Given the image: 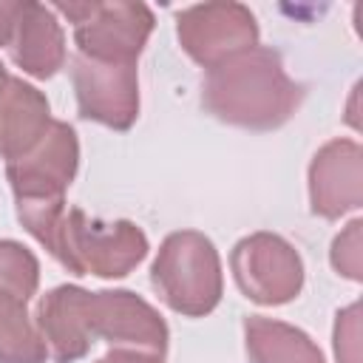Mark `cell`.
<instances>
[{
    "instance_id": "obj_1",
    "label": "cell",
    "mask_w": 363,
    "mask_h": 363,
    "mask_svg": "<svg viewBox=\"0 0 363 363\" xmlns=\"http://www.w3.org/2000/svg\"><path fill=\"white\" fill-rule=\"evenodd\" d=\"M34 318L54 363L82 360L96 337L159 357L167 349L164 318L128 289L88 292L77 284H62L40 298Z\"/></svg>"
},
{
    "instance_id": "obj_2",
    "label": "cell",
    "mask_w": 363,
    "mask_h": 363,
    "mask_svg": "<svg viewBox=\"0 0 363 363\" xmlns=\"http://www.w3.org/2000/svg\"><path fill=\"white\" fill-rule=\"evenodd\" d=\"M301 99L303 85L286 74L281 54L264 45L213 65L201 85L207 113L247 130L281 128L298 111Z\"/></svg>"
},
{
    "instance_id": "obj_3",
    "label": "cell",
    "mask_w": 363,
    "mask_h": 363,
    "mask_svg": "<svg viewBox=\"0 0 363 363\" xmlns=\"http://www.w3.org/2000/svg\"><path fill=\"white\" fill-rule=\"evenodd\" d=\"M77 133L60 119H51L48 130L28 153L6 162V176L17 201V218L40 244L48 241L57 218L65 210V190L77 176Z\"/></svg>"
},
{
    "instance_id": "obj_4",
    "label": "cell",
    "mask_w": 363,
    "mask_h": 363,
    "mask_svg": "<svg viewBox=\"0 0 363 363\" xmlns=\"http://www.w3.org/2000/svg\"><path fill=\"white\" fill-rule=\"evenodd\" d=\"M68 272L96 278H125L145 255L147 235L128 218L102 221L79 207H65L43 244Z\"/></svg>"
},
{
    "instance_id": "obj_5",
    "label": "cell",
    "mask_w": 363,
    "mask_h": 363,
    "mask_svg": "<svg viewBox=\"0 0 363 363\" xmlns=\"http://www.w3.org/2000/svg\"><path fill=\"white\" fill-rule=\"evenodd\" d=\"M150 284L173 312L184 318L210 315L224 292L221 261L213 241L196 230L170 233L150 267Z\"/></svg>"
},
{
    "instance_id": "obj_6",
    "label": "cell",
    "mask_w": 363,
    "mask_h": 363,
    "mask_svg": "<svg viewBox=\"0 0 363 363\" xmlns=\"http://www.w3.org/2000/svg\"><path fill=\"white\" fill-rule=\"evenodd\" d=\"M54 9L74 23L77 54L99 62H136L156 23L145 3L125 0H68Z\"/></svg>"
},
{
    "instance_id": "obj_7",
    "label": "cell",
    "mask_w": 363,
    "mask_h": 363,
    "mask_svg": "<svg viewBox=\"0 0 363 363\" xmlns=\"http://www.w3.org/2000/svg\"><path fill=\"white\" fill-rule=\"evenodd\" d=\"M40 261L20 241L0 238V363H45L48 349L28 318Z\"/></svg>"
},
{
    "instance_id": "obj_8",
    "label": "cell",
    "mask_w": 363,
    "mask_h": 363,
    "mask_svg": "<svg viewBox=\"0 0 363 363\" xmlns=\"http://www.w3.org/2000/svg\"><path fill=\"white\" fill-rule=\"evenodd\" d=\"M230 267L238 289L261 306L289 303L303 286V261L298 250L275 233L241 238L230 252Z\"/></svg>"
},
{
    "instance_id": "obj_9",
    "label": "cell",
    "mask_w": 363,
    "mask_h": 363,
    "mask_svg": "<svg viewBox=\"0 0 363 363\" xmlns=\"http://www.w3.org/2000/svg\"><path fill=\"white\" fill-rule=\"evenodd\" d=\"M182 48L207 71L258 45V23L241 3H201L176 17Z\"/></svg>"
},
{
    "instance_id": "obj_10",
    "label": "cell",
    "mask_w": 363,
    "mask_h": 363,
    "mask_svg": "<svg viewBox=\"0 0 363 363\" xmlns=\"http://www.w3.org/2000/svg\"><path fill=\"white\" fill-rule=\"evenodd\" d=\"M71 82L82 119L113 130H128L139 116L136 62H99L77 54L71 60Z\"/></svg>"
},
{
    "instance_id": "obj_11",
    "label": "cell",
    "mask_w": 363,
    "mask_h": 363,
    "mask_svg": "<svg viewBox=\"0 0 363 363\" xmlns=\"http://www.w3.org/2000/svg\"><path fill=\"white\" fill-rule=\"evenodd\" d=\"M309 204L315 216L329 221L363 204V150L354 139H332L315 153Z\"/></svg>"
},
{
    "instance_id": "obj_12",
    "label": "cell",
    "mask_w": 363,
    "mask_h": 363,
    "mask_svg": "<svg viewBox=\"0 0 363 363\" xmlns=\"http://www.w3.org/2000/svg\"><path fill=\"white\" fill-rule=\"evenodd\" d=\"M48 99L14 74L0 79V159L11 162L28 153L48 130Z\"/></svg>"
},
{
    "instance_id": "obj_13",
    "label": "cell",
    "mask_w": 363,
    "mask_h": 363,
    "mask_svg": "<svg viewBox=\"0 0 363 363\" xmlns=\"http://www.w3.org/2000/svg\"><path fill=\"white\" fill-rule=\"evenodd\" d=\"M11 62L37 79L54 77L65 65V34L54 17V9L26 0L23 14L9 43Z\"/></svg>"
},
{
    "instance_id": "obj_14",
    "label": "cell",
    "mask_w": 363,
    "mask_h": 363,
    "mask_svg": "<svg viewBox=\"0 0 363 363\" xmlns=\"http://www.w3.org/2000/svg\"><path fill=\"white\" fill-rule=\"evenodd\" d=\"M244 343L250 363H326L323 352L303 329L264 315L244 320Z\"/></svg>"
},
{
    "instance_id": "obj_15",
    "label": "cell",
    "mask_w": 363,
    "mask_h": 363,
    "mask_svg": "<svg viewBox=\"0 0 363 363\" xmlns=\"http://www.w3.org/2000/svg\"><path fill=\"white\" fill-rule=\"evenodd\" d=\"M360 230L363 221L354 218L346 224V230L332 241V267L349 278V281H360L363 278V255H360Z\"/></svg>"
},
{
    "instance_id": "obj_16",
    "label": "cell",
    "mask_w": 363,
    "mask_h": 363,
    "mask_svg": "<svg viewBox=\"0 0 363 363\" xmlns=\"http://www.w3.org/2000/svg\"><path fill=\"white\" fill-rule=\"evenodd\" d=\"M335 357L337 363H360V303H349L337 312Z\"/></svg>"
},
{
    "instance_id": "obj_17",
    "label": "cell",
    "mask_w": 363,
    "mask_h": 363,
    "mask_svg": "<svg viewBox=\"0 0 363 363\" xmlns=\"http://www.w3.org/2000/svg\"><path fill=\"white\" fill-rule=\"evenodd\" d=\"M23 6H26V0H0V45H6V48L11 43V34L23 14Z\"/></svg>"
},
{
    "instance_id": "obj_18",
    "label": "cell",
    "mask_w": 363,
    "mask_h": 363,
    "mask_svg": "<svg viewBox=\"0 0 363 363\" xmlns=\"http://www.w3.org/2000/svg\"><path fill=\"white\" fill-rule=\"evenodd\" d=\"M96 363H162V357H159V354H153V352L116 346V349H111L108 354H102Z\"/></svg>"
},
{
    "instance_id": "obj_19",
    "label": "cell",
    "mask_w": 363,
    "mask_h": 363,
    "mask_svg": "<svg viewBox=\"0 0 363 363\" xmlns=\"http://www.w3.org/2000/svg\"><path fill=\"white\" fill-rule=\"evenodd\" d=\"M6 74H9V71H6V65H3V62H0V79H3V77H6Z\"/></svg>"
}]
</instances>
